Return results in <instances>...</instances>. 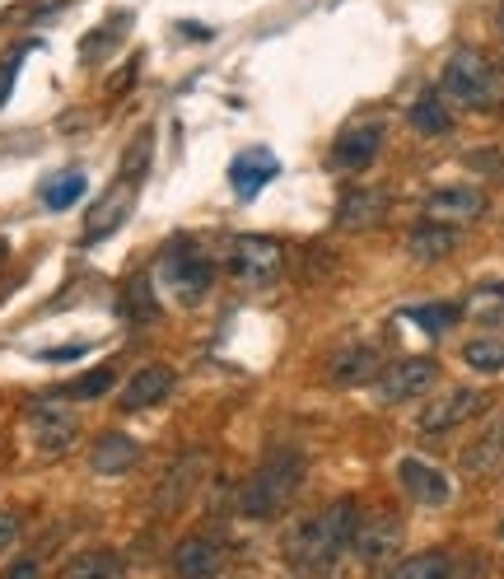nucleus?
I'll return each instance as SVG.
<instances>
[{
    "label": "nucleus",
    "instance_id": "1",
    "mask_svg": "<svg viewBox=\"0 0 504 579\" xmlns=\"http://www.w3.org/2000/svg\"><path fill=\"white\" fill-rule=\"evenodd\" d=\"M355 523H360L355 500H337V505H327V510L300 519L285 533V560L300 575H327L337 566L341 552H351Z\"/></svg>",
    "mask_w": 504,
    "mask_h": 579
},
{
    "label": "nucleus",
    "instance_id": "2",
    "mask_svg": "<svg viewBox=\"0 0 504 579\" xmlns=\"http://www.w3.org/2000/svg\"><path fill=\"white\" fill-rule=\"evenodd\" d=\"M308 477V459H304V449H294V444H271V453L262 463H257V472L248 482H243L238 490V514H248V519H271V514H281L285 505L300 496V486Z\"/></svg>",
    "mask_w": 504,
    "mask_h": 579
},
{
    "label": "nucleus",
    "instance_id": "3",
    "mask_svg": "<svg viewBox=\"0 0 504 579\" xmlns=\"http://www.w3.org/2000/svg\"><path fill=\"white\" fill-rule=\"evenodd\" d=\"M444 103H458L467 113H504V66L491 61L485 51H454L444 61L439 80Z\"/></svg>",
    "mask_w": 504,
    "mask_h": 579
},
{
    "label": "nucleus",
    "instance_id": "4",
    "mask_svg": "<svg viewBox=\"0 0 504 579\" xmlns=\"http://www.w3.org/2000/svg\"><path fill=\"white\" fill-rule=\"evenodd\" d=\"M160 280L178 294V304H201L215 286V262L197 253L192 243H168L160 257Z\"/></svg>",
    "mask_w": 504,
    "mask_h": 579
},
{
    "label": "nucleus",
    "instance_id": "5",
    "mask_svg": "<svg viewBox=\"0 0 504 579\" xmlns=\"http://www.w3.org/2000/svg\"><path fill=\"white\" fill-rule=\"evenodd\" d=\"M230 271L253 290H267L285 271V248L267 234H238L230 243Z\"/></svg>",
    "mask_w": 504,
    "mask_h": 579
},
{
    "label": "nucleus",
    "instance_id": "6",
    "mask_svg": "<svg viewBox=\"0 0 504 579\" xmlns=\"http://www.w3.org/2000/svg\"><path fill=\"white\" fill-rule=\"evenodd\" d=\"M434 383H439V364H434L430 356H407L388 364V370H378L374 379V393L384 407H392V402H411V397H425Z\"/></svg>",
    "mask_w": 504,
    "mask_h": 579
},
{
    "label": "nucleus",
    "instance_id": "7",
    "mask_svg": "<svg viewBox=\"0 0 504 579\" xmlns=\"http://www.w3.org/2000/svg\"><path fill=\"white\" fill-rule=\"evenodd\" d=\"M28 435L38 440L43 453H66L80 435V420L61 397H38L28 402Z\"/></svg>",
    "mask_w": 504,
    "mask_h": 579
},
{
    "label": "nucleus",
    "instance_id": "8",
    "mask_svg": "<svg viewBox=\"0 0 504 579\" xmlns=\"http://www.w3.org/2000/svg\"><path fill=\"white\" fill-rule=\"evenodd\" d=\"M397 547H402V519H397V514L374 510L370 519L355 523L351 556L360 560V566H378V560H388Z\"/></svg>",
    "mask_w": 504,
    "mask_h": 579
},
{
    "label": "nucleus",
    "instance_id": "9",
    "mask_svg": "<svg viewBox=\"0 0 504 579\" xmlns=\"http://www.w3.org/2000/svg\"><path fill=\"white\" fill-rule=\"evenodd\" d=\"M485 407H491V393H481V389H454V393L434 397L430 407L421 412V435H444V430H454V426H467V420L481 416Z\"/></svg>",
    "mask_w": 504,
    "mask_h": 579
},
{
    "label": "nucleus",
    "instance_id": "10",
    "mask_svg": "<svg viewBox=\"0 0 504 579\" xmlns=\"http://www.w3.org/2000/svg\"><path fill=\"white\" fill-rule=\"evenodd\" d=\"M458 467H462V477H472V482L500 477V472H504V412L485 420V430L462 449Z\"/></svg>",
    "mask_w": 504,
    "mask_h": 579
},
{
    "label": "nucleus",
    "instance_id": "11",
    "mask_svg": "<svg viewBox=\"0 0 504 579\" xmlns=\"http://www.w3.org/2000/svg\"><path fill=\"white\" fill-rule=\"evenodd\" d=\"M384 121H360V127H345L332 146V164L341 173H360L378 160V150H384Z\"/></svg>",
    "mask_w": 504,
    "mask_h": 579
},
{
    "label": "nucleus",
    "instance_id": "12",
    "mask_svg": "<svg viewBox=\"0 0 504 579\" xmlns=\"http://www.w3.org/2000/svg\"><path fill=\"white\" fill-rule=\"evenodd\" d=\"M425 216L430 224H472L485 216V192L481 187H439L425 197Z\"/></svg>",
    "mask_w": 504,
    "mask_h": 579
},
{
    "label": "nucleus",
    "instance_id": "13",
    "mask_svg": "<svg viewBox=\"0 0 504 579\" xmlns=\"http://www.w3.org/2000/svg\"><path fill=\"white\" fill-rule=\"evenodd\" d=\"M224 560V542L215 533H187L173 547V575L178 579H211Z\"/></svg>",
    "mask_w": 504,
    "mask_h": 579
},
{
    "label": "nucleus",
    "instance_id": "14",
    "mask_svg": "<svg viewBox=\"0 0 504 579\" xmlns=\"http://www.w3.org/2000/svg\"><path fill=\"white\" fill-rule=\"evenodd\" d=\"M384 216H388V192L384 187H351L337 201V230H345V234L374 230V224H384Z\"/></svg>",
    "mask_w": 504,
    "mask_h": 579
},
{
    "label": "nucleus",
    "instance_id": "15",
    "mask_svg": "<svg viewBox=\"0 0 504 579\" xmlns=\"http://www.w3.org/2000/svg\"><path fill=\"white\" fill-rule=\"evenodd\" d=\"M397 482H402V490L415 500V505H425V510H439V505L454 500V486H448V477L439 467H430L421 459H402L397 463Z\"/></svg>",
    "mask_w": 504,
    "mask_h": 579
},
{
    "label": "nucleus",
    "instance_id": "16",
    "mask_svg": "<svg viewBox=\"0 0 504 579\" xmlns=\"http://www.w3.org/2000/svg\"><path fill=\"white\" fill-rule=\"evenodd\" d=\"M136 187H141V178H127V173H121L117 187L90 210V220H84V243L108 239V234L117 230V224L127 220V210H131V201H136Z\"/></svg>",
    "mask_w": 504,
    "mask_h": 579
},
{
    "label": "nucleus",
    "instance_id": "17",
    "mask_svg": "<svg viewBox=\"0 0 504 579\" xmlns=\"http://www.w3.org/2000/svg\"><path fill=\"white\" fill-rule=\"evenodd\" d=\"M276 173H281V160H276L271 150H262V146H253V150H243L238 160L230 164V187H234V197H243V201H253L257 192H262Z\"/></svg>",
    "mask_w": 504,
    "mask_h": 579
},
{
    "label": "nucleus",
    "instance_id": "18",
    "mask_svg": "<svg viewBox=\"0 0 504 579\" xmlns=\"http://www.w3.org/2000/svg\"><path fill=\"white\" fill-rule=\"evenodd\" d=\"M206 463H211V459H206V453H201V449H192V453H183V459H178V463H173V467H168V477L160 482V490H154V510H160V514H168V510H178V505H183L187 496H192V486L201 482V472H206Z\"/></svg>",
    "mask_w": 504,
    "mask_h": 579
},
{
    "label": "nucleus",
    "instance_id": "19",
    "mask_svg": "<svg viewBox=\"0 0 504 579\" xmlns=\"http://www.w3.org/2000/svg\"><path fill=\"white\" fill-rule=\"evenodd\" d=\"M173 393V370L168 364H145V370H136L127 379V389H121V412H145L154 402H164Z\"/></svg>",
    "mask_w": 504,
    "mask_h": 579
},
{
    "label": "nucleus",
    "instance_id": "20",
    "mask_svg": "<svg viewBox=\"0 0 504 579\" xmlns=\"http://www.w3.org/2000/svg\"><path fill=\"white\" fill-rule=\"evenodd\" d=\"M327 374L341 389H355V383H374L378 379V350L374 346H345L327 360Z\"/></svg>",
    "mask_w": 504,
    "mask_h": 579
},
{
    "label": "nucleus",
    "instance_id": "21",
    "mask_svg": "<svg viewBox=\"0 0 504 579\" xmlns=\"http://www.w3.org/2000/svg\"><path fill=\"white\" fill-rule=\"evenodd\" d=\"M94 472L98 477H121V472H131L136 463H141V444L131 440V435H117V430H108V435H98V444H94Z\"/></svg>",
    "mask_w": 504,
    "mask_h": 579
},
{
    "label": "nucleus",
    "instance_id": "22",
    "mask_svg": "<svg viewBox=\"0 0 504 579\" xmlns=\"http://www.w3.org/2000/svg\"><path fill=\"white\" fill-rule=\"evenodd\" d=\"M454 248H458V234L448 224H421V230L407 234V253L415 262H444L454 257Z\"/></svg>",
    "mask_w": 504,
    "mask_h": 579
},
{
    "label": "nucleus",
    "instance_id": "23",
    "mask_svg": "<svg viewBox=\"0 0 504 579\" xmlns=\"http://www.w3.org/2000/svg\"><path fill=\"white\" fill-rule=\"evenodd\" d=\"M407 121H411V127L421 131V136H448V131H454V113H448L444 94H434V90H430V94H421V99L411 103Z\"/></svg>",
    "mask_w": 504,
    "mask_h": 579
},
{
    "label": "nucleus",
    "instance_id": "24",
    "mask_svg": "<svg viewBox=\"0 0 504 579\" xmlns=\"http://www.w3.org/2000/svg\"><path fill=\"white\" fill-rule=\"evenodd\" d=\"M127 575V566H121V556L117 552H80V556H71L66 560V570H61V579H121Z\"/></svg>",
    "mask_w": 504,
    "mask_h": 579
},
{
    "label": "nucleus",
    "instance_id": "25",
    "mask_svg": "<svg viewBox=\"0 0 504 579\" xmlns=\"http://www.w3.org/2000/svg\"><path fill=\"white\" fill-rule=\"evenodd\" d=\"M388 579H454V560L444 552H421V556H407L402 566H392Z\"/></svg>",
    "mask_w": 504,
    "mask_h": 579
},
{
    "label": "nucleus",
    "instance_id": "26",
    "mask_svg": "<svg viewBox=\"0 0 504 579\" xmlns=\"http://www.w3.org/2000/svg\"><path fill=\"white\" fill-rule=\"evenodd\" d=\"M462 364L477 374H500L504 370V341L500 337H472L462 346Z\"/></svg>",
    "mask_w": 504,
    "mask_h": 579
},
{
    "label": "nucleus",
    "instance_id": "27",
    "mask_svg": "<svg viewBox=\"0 0 504 579\" xmlns=\"http://www.w3.org/2000/svg\"><path fill=\"white\" fill-rule=\"evenodd\" d=\"M467 313H472L477 323H485V327H504V280L481 286L472 300H467Z\"/></svg>",
    "mask_w": 504,
    "mask_h": 579
},
{
    "label": "nucleus",
    "instance_id": "28",
    "mask_svg": "<svg viewBox=\"0 0 504 579\" xmlns=\"http://www.w3.org/2000/svg\"><path fill=\"white\" fill-rule=\"evenodd\" d=\"M84 173H61V178H51V183H43V206L47 210H66V206H75L80 197H84Z\"/></svg>",
    "mask_w": 504,
    "mask_h": 579
},
{
    "label": "nucleus",
    "instance_id": "29",
    "mask_svg": "<svg viewBox=\"0 0 504 579\" xmlns=\"http://www.w3.org/2000/svg\"><path fill=\"white\" fill-rule=\"evenodd\" d=\"M402 319H411V323H421L425 332H444V327H454V319H458V304H411Z\"/></svg>",
    "mask_w": 504,
    "mask_h": 579
},
{
    "label": "nucleus",
    "instance_id": "30",
    "mask_svg": "<svg viewBox=\"0 0 504 579\" xmlns=\"http://www.w3.org/2000/svg\"><path fill=\"white\" fill-rule=\"evenodd\" d=\"M113 389V370H90V374H80L75 383H66V393L57 397H75V402H94Z\"/></svg>",
    "mask_w": 504,
    "mask_h": 579
},
{
    "label": "nucleus",
    "instance_id": "31",
    "mask_svg": "<svg viewBox=\"0 0 504 579\" xmlns=\"http://www.w3.org/2000/svg\"><path fill=\"white\" fill-rule=\"evenodd\" d=\"M127 313H131L136 323H154V319H160V304H154L150 280H131V286H127Z\"/></svg>",
    "mask_w": 504,
    "mask_h": 579
},
{
    "label": "nucleus",
    "instance_id": "32",
    "mask_svg": "<svg viewBox=\"0 0 504 579\" xmlns=\"http://www.w3.org/2000/svg\"><path fill=\"white\" fill-rule=\"evenodd\" d=\"M24 51L28 47H10L5 57H0V108H5L10 94H14V80H20V66H24Z\"/></svg>",
    "mask_w": 504,
    "mask_h": 579
},
{
    "label": "nucleus",
    "instance_id": "33",
    "mask_svg": "<svg viewBox=\"0 0 504 579\" xmlns=\"http://www.w3.org/2000/svg\"><path fill=\"white\" fill-rule=\"evenodd\" d=\"M14 542H20V514L0 510V552H10Z\"/></svg>",
    "mask_w": 504,
    "mask_h": 579
},
{
    "label": "nucleus",
    "instance_id": "34",
    "mask_svg": "<svg viewBox=\"0 0 504 579\" xmlns=\"http://www.w3.org/2000/svg\"><path fill=\"white\" fill-rule=\"evenodd\" d=\"M84 350H90V346H84V341H75V346H61V350H43V364H61V360H75V356H84Z\"/></svg>",
    "mask_w": 504,
    "mask_h": 579
},
{
    "label": "nucleus",
    "instance_id": "35",
    "mask_svg": "<svg viewBox=\"0 0 504 579\" xmlns=\"http://www.w3.org/2000/svg\"><path fill=\"white\" fill-rule=\"evenodd\" d=\"M5 579H43V570H38V560H20V566L5 570Z\"/></svg>",
    "mask_w": 504,
    "mask_h": 579
},
{
    "label": "nucleus",
    "instance_id": "36",
    "mask_svg": "<svg viewBox=\"0 0 504 579\" xmlns=\"http://www.w3.org/2000/svg\"><path fill=\"white\" fill-rule=\"evenodd\" d=\"M5 253H10V248H5V243H0V262H5Z\"/></svg>",
    "mask_w": 504,
    "mask_h": 579
},
{
    "label": "nucleus",
    "instance_id": "37",
    "mask_svg": "<svg viewBox=\"0 0 504 579\" xmlns=\"http://www.w3.org/2000/svg\"><path fill=\"white\" fill-rule=\"evenodd\" d=\"M500 537H504V523H500Z\"/></svg>",
    "mask_w": 504,
    "mask_h": 579
}]
</instances>
